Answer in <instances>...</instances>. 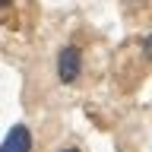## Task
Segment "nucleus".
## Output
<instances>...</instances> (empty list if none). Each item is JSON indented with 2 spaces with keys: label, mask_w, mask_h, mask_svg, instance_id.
<instances>
[{
  "label": "nucleus",
  "mask_w": 152,
  "mask_h": 152,
  "mask_svg": "<svg viewBox=\"0 0 152 152\" xmlns=\"http://www.w3.org/2000/svg\"><path fill=\"white\" fill-rule=\"evenodd\" d=\"M0 152H32V130H28L26 124L10 127V133L0 142Z\"/></svg>",
  "instance_id": "2"
},
{
  "label": "nucleus",
  "mask_w": 152,
  "mask_h": 152,
  "mask_svg": "<svg viewBox=\"0 0 152 152\" xmlns=\"http://www.w3.org/2000/svg\"><path fill=\"white\" fill-rule=\"evenodd\" d=\"M60 152H79V149H73V146H66V149H60Z\"/></svg>",
  "instance_id": "3"
},
{
  "label": "nucleus",
  "mask_w": 152,
  "mask_h": 152,
  "mask_svg": "<svg viewBox=\"0 0 152 152\" xmlns=\"http://www.w3.org/2000/svg\"><path fill=\"white\" fill-rule=\"evenodd\" d=\"M79 73H83V51L76 45L60 48V54H57V79L64 86H70L79 79Z\"/></svg>",
  "instance_id": "1"
},
{
  "label": "nucleus",
  "mask_w": 152,
  "mask_h": 152,
  "mask_svg": "<svg viewBox=\"0 0 152 152\" xmlns=\"http://www.w3.org/2000/svg\"><path fill=\"white\" fill-rule=\"evenodd\" d=\"M0 3H10V0H0Z\"/></svg>",
  "instance_id": "4"
}]
</instances>
